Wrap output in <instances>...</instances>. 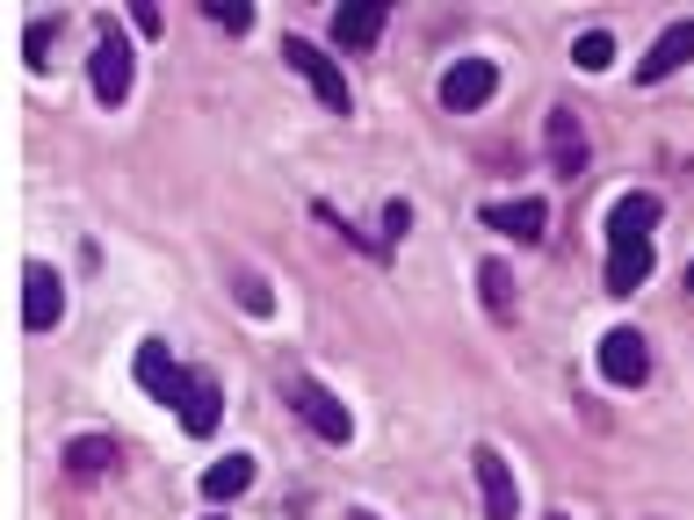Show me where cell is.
I'll return each mask as SVG.
<instances>
[{
  "label": "cell",
  "mask_w": 694,
  "mask_h": 520,
  "mask_svg": "<svg viewBox=\"0 0 694 520\" xmlns=\"http://www.w3.org/2000/svg\"><path fill=\"white\" fill-rule=\"evenodd\" d=\"M282 405H290V412L304 419L318 441H355V412H347V405L333 398L318 376H290V383H282Z\"/></svg>",
  "instance_id": "cell-1"
},
{
  "label": "cell",
  "mask_w": 694,
  "mask_h": 520,
  "mask_svg": "<svg viewBox=\"0 0 694 520\" xmlns=\"http://www.w3.org/2000/svg\"><path fill=\"white\" fill-rule=\"evenodd\" d=\"M282 66H290L296 80L318 94V109H333V116H347V109H355V94H347V72L333 66L326 52H318L312 36H290V44H282Z\"/></svg>",
  "instance_id": "cell-2"
},
{
  "label": "cell",
  "mask_w": 694,
  "mask_h": 520,
  "mask_svg": "<svg viewBox=\"0 0 694 520\" xmlns=\"http://www.w3.org/2000/svg\"><path fill=\"white\" fill-rule=\"evenodd\" d=\"M87 80H94V102H131V80H138V58H131V36L109 22L102 44H94V58H87Z\"/></svg>",
  "instance_id": "cell-3"
},
{
  "label": "cell",
  "mask_w": 694,
  "mask_h": 520,
  "mask_svg": "<svg viewBox=\"0 0 694 520\" xmlns=\"http://www.w3.org/2000/svg\"><path fill=\"white\" fill-rule=\"evenodd\" d=\"M174 405H181V433H189V441H210L217 419H225V383L210 376V369H181Z\"/></svg>",
  "instance_id": "cell-4"
},
{
  "label": "cell",
  "mask_w": 694,
  "mask_h": 520,
  "mask_svg": "<svg viewBox=\"0 0 694 520\" xmlns=\"http://www.w3.org/2000/svg\"><path fill=\"white\" fill-rule=\"evenodd\" d=\"M492 94H500V66H492V58H456V66L441 72V109H449V116H478Z\"/></svg>",
  "instance_id": "cell-5"
},
{
  "label": "cell",
  "mask_w": 694,
  "mask_h": 520,
  "mask_svg": "<svg viewBox=\"0 0 694 520\" xmlns=\"http://www.w3.org/2000/svg\"><path fill=\"white\" fill-rule=\"evenodd\" d=\"M601 376L615 383V391H637V383L651 376V347H643V332H637V326L601 332Z\"/></svg>",
  "instance_id": "cell-6"
},
{
  "label": "cell",
  "mask_w": 694,
  "mask_h": 520,
  "mask_svg": "<svg viewBox=\"0 0 694 520\" xmlns=\"http://www.w3.org/2000/svg\"><path fill=\"white\" fill-rule=\"evenodd\" d=\"M58 318H66V290H58V268L30 260V268H22V326H30V332H58Z\"/></svg>",
  "instance_id": "cell-7"
},
{
  "label": "cell",
  "mask_w": 694,
  "mask_h": 520,
  "mask_svg": "<svg viewBox=\"0 0 694 520\" xmlns=\"http://www.w3.org/2000/svg\"><path fill=\"white\" fill-rule=\"evenodd\" d=\"M470 470H478V491H485V520H520V485H514V470H506V455L478 441Z\"/></svg>",
  "instance_id": "cell-8"
},
{
  "label": "cell",
  "mask_w": 694,
  "mask_h": 520,
  "mask_svg": "<svg viewBox=\"0 0 694 520\" xmlns=\"http://www.w3.org/2000/svg\"><path fill=\"white\" fill-rule=\"evenodd\" d=\"M659 217H665L659 195L629 189V195H615V210H607V239H615V246H643L651 231H659Z\"/></svg>",
  "instance_id": "cell-9"
},
{
  "label": "cell",
  "mask_w": 694,
  "mask_h": 520,
  "mask_svg": "<svg viewBox=\"0 0 694 520\" xmlns=\"http://www.w3.org/2000/svg\"><path fill=\"white\" fill-rule=\"evenodd\" d=\"M694 58V22H665L659 30V44L637 58V87H659V80H673L680 66Z\"/></svg>",
  "instance_id": "cell-10"
},
{
  "label": "cell",
  "mask_w": 694,
  "mask_h": 520,
  "mask_svg": "<svg viewBox=\"0 0 694 520\" xmlns=\"http://www.w3.org/2000/svg\"><path fill=\"white\" fill-rule=\"evenodd\" d=\"M586 159H593V145H586L579 109H550V167H557V181H579Z\"/></svg>",
  "instance_id": "cell-11"
},
{
  "label": "cell",
  "mask_w": 694,
  "mask_h": 520,
  "mask_svg": "<svg viewBox=\"0 0 694 520\" xmlns=\"http://www.w3.org/2000/svg\"><path fill=\"white\" fill-rule=\"evenodd\" d=\"M383 22H391L383 0H340V8H333V44H340V52H369L383 36Z\"/></svg>",
  "instance_id": "cell-12"
},
{
  "label": "cell",
  "mask_w": 694,
  "mask_h": 520,
  "mask_svg": "<svg viewBox=\"0 0 694 520\" xmlns=\"http://www.w3.org/2000/svg\"><path fill=\"white\" fill-rule=\"evenodd\" d=\"M485 225L528 246V239H542V225H550V203H536V195H506V203H485Z\"/></svg>",
  "instance_id": "cell-13"
},
{
  "label": "cell",
  "mask_w": 694,
  "mask_h": 520,
  "mask_svg": "<svg viewBox=\"0 0 694 520\" xmlns=\"http://www.w3.org/2000/svg\"><path fill=\"white\" fill-rule=\"evenodd\" d=\"M109 470H116V441H109V433H72L66 441V477L94 485V477H109Z\"/></svg>",
  "instance_id": "cell-14"
},
{
  "label": "cell",
  "mask_w": 694,
  "mask_h": 520,
  "mask_svg": "<svg viewBox=\"0 0 694 520\" xmlns=\"http://www.w3.org/2000/svg\"><path fill=\"white\" fill-rule=\"evenodd\" d=\"M651 268H659V260H651V239H643V246H615V253H607V290H615V296L643 290Z\"/></svg>",
  "instance_id": "cell-15"
},
{
  "label": "cell",
  "mask_w": 694,
  "mask_h": 520,
  "mask_svg": "<svg viewBox=\"0 0 694 520\" xmlns=\"http://www.w3.org/2000/svg\"><path fill=\"white\" fill-rule=\"evenodd\" d=\"M138 383L153 391L159 405H174V383H181V369H174L167 340H145V347H138Z\"/></svg>",
  "instance_id": "cell-16"
},
{
  "label": "cell",
  "mask_w": 694,
  "mask_h": 520,
  "mask_svg": "<svg viewBox=\"0 0 694 520\" xmlns=\"http://www.w3.org/2000/svg\"><path fill=\"white\" fill-rule=\"evenodd\" d=\"M246 485H254V455H225V463H210V470H203V499H217V506L239 499Z\"/></svg>",
  "instance_id": "cell-17"
},
{
  "label": "cell",
  "mask_w": 694,
  "mask_h": 520,
  "mask_svg": "<svg viewBox=\"0 0 694 520\" xmlns=\"http://www.w3.org/2000/svg\"><path fill=\"white\" fill-rule=\"evenodd\" d=\"M478 296L492 318H514V268L506 260H478Z\"/></svg>",
  "instance_id": "cell-18"
},
{
  "label": "cell",
  "mask_w": 694,
  "mask_h": 520,
  "mask_svg": "<svg viewBox=\"0 0 694 520\" xmlns=\"http://www.w3.org/2000/svg\"><path fill=\"white\" fill-rule=\"evenodd\" d=\"M572 66H579V72H607V66H615V36H607V30L572 36Z\"/></svg>",
  "instance_id": "cell-19"
},
{
  "label": "cell",
  "mask_w": 694,
  "mask_h": 520,
  "mask_svg": "<svg viewBox=\"0 0 694 520\" xmlns=\"http://www.w3.org/2000/svg\"><path fill=\"white\" fill-rule=\"evenodd\" d=\"M232 296H239V312H254V318H268L276 312V290L254 275V268H232Z\"/></svg>",
  "instance_id": "cell-20"
},
{
  "label": "cell",
  "mask_w": 694,
  "mask_h": 520,
  "mask_svg": "<svg viewBox=\"0 0 694 520\" xmlns=\"http://www.w3.org/2000/svg\"><path fill=\"white\" fill-rule=\"evenodd\" d=\"M58 30H66V22H58V15H36V22H30V44H22V58H30L36 72L52 66V36H58Z\"/></svg>",
  "instance_id": "cell-21"
},
{
  "label": "cell",
  "mask_w": 694,
  "mask_h": 520,
  "mask_svg": "<svg viewBox=\"0 0 694 520\" xmlns=\"http://www.w3.org/2000/svg\"><path fill=\"white\" fill-rule=\"evenodd\" d=\"M203 15L217 22V30L239 36V30H254V0H203Z\"/></svg>",
  "instance_id": "cell-22"
},
{
  "label": "cell",
  "mask_w": 694,
  "mask_h": 520,
  "mask_svg": "<svg viewBox=\"0 0 694 520\" xmlns=\"http://www.w3.org/2000/svg\"><path fill=\"white\" fill-rule=\"evenodd\" d=\"M405 225H413V210H405V203H383V231H377L383 253H391V239H405Z\"/></svg>",
  "instance_id": "cell-23"
},
{
  "label": "cell",
  "mask_w": 694,
  "mask_h": 520,
  "mask_svg": "<svg viewBox=\"0 0 694 520\" xmlns=\"http://www.w3.org/2000/svg\"><path fill=\"white\" fill-rule=\"evenodd\" d=\"M131 30H138V36H159V30H167V15H159L153 0H138V8H131Z\"/></svg>",
  "instance_id": "cell-24"
},
{
  "label": "cell",
  "mask_w": 694,
  "mask_h": 520,
  "mask_svg": "<svg viewBox=\"0 0 694 520\" xmlns=\"http://www.w3.org/2000/svg\"><path fill=\"white\" fill-rule=\"evenodd\" d=\"M347 520H377V513H362V506H355V513H347Z\"/></svg>",
  "instance_id": "cell-25"
},
{
  "label": "cell",
  "mask_w": 694,
  "mask_h": 520,
  "mask_svg": "<svg viewBox=\"0 0 694 520\" xmlns=\"http://www.w3.org/2000/svg\"><path fill=\"white\" fill-rule=\"evenodd\" d=\"M687 296H694V268H687Z\"/></svg>",
  "instance_id": "cell-26"
},
{
  "label": "cell",
  "mask_w": 694,
  "mask_h": 520,
  "mask_svg": "<svg viewBox=\"0 0 694 520\" xmlns=\"http://www.w3.org/2000/svg\"><path fill=\"white\" fill-rule=\"evenodd\" d=\"M203 520H232V513H203Z\"/></svg>",
  "instance_id": "cell-27"
},
{
  "label": "cell",
  "mask_w": 694,
  "mask_h": 520,
  "mask_svg": "<svg viewBox=\"0 0 694 520\" xmlns=\"http://www.w3.org/2000/svg\"><path fill=\"white\" fill-rule=\"evenodd\" d=\"M550 520H572V513H550Z\"/></svg>",
  "instance_id": "cell-28"
}]
</instances>
